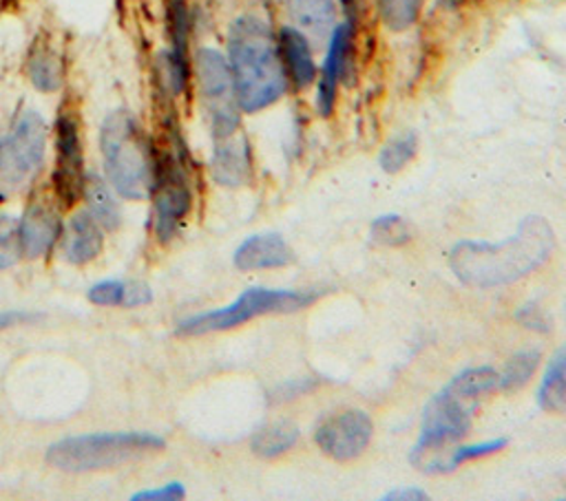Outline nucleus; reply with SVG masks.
<instances>
[{"label": "nucleus", "instance_id": "nucleus-29", "mask_svg": "<svg viewBox=\"0 0 566 501\" xmlns=\"http://www.w3.org/2000/svg\"><path fill=\"white\" fill-rule=\"evenodd\" d=\"M19 254V228L0 224V267H8L14 263Z\"/></svg>", "mask_w": 566, "mask_h": 501}, {"label": "nucleus", "instance_id": "nucleus-22", "mask_svg": "<svg viewBox=\"0 0 566 501\" xmlns=\"http://www.w3.org/2000/svg\"><path fill=\"white\" fill-rule=\"evenodd\" d=\"M293 19L317 36L326 34L334 23V0H286Z\"/></svg>", "mask_w": 566, "mask_h": 501}, {"label": "nucleus", "instance_id": "nucleus-24", "mask_svg": "<svg viewBox=\"0 0 566 501\" xmlns=\"http://www.w3.org/2000/svg\"><path fill=\"white\" fill-rule=\"evenodd\" d=\"M30 77L40 91H54L62 82V64L49 49H38L30 60Z\"/></svg>", "mask_w": 566, "mask_h": 501}, {"label": "nucleus", "instance_id": "nucleus-10", "mask_svg": "<svg viewBox=\"0 0 566 501\" xmlns=\"http://www.w3.org/2000/svg\"><path fill=\"white\" fill-rule=\"evenodd\" d=\"M372 433L374 427L369 416L352 409L323 422L315 433V442L328 457L337 462H352L369 446Z\"/></svg>", "mask_w": 566, "mask_h": 501}, {"label": "nucleus", "instance_id": "nucleus-7", "mask_svg": "<svg viewBox=\"0 0 566 501\" xmlns=\"http://www.w3.org/2000/svg\"><path fill=\"white\" fill-rule=\"evenodd\" d=\"M47 148V127L40 116L23 114L0 140V190L16 192L40 170Z\"/></svg>", "mask_w": 566, "mask_h": 501}, {"label": "nucleus", "instance_id": "nucleus-32", "mask_svg": "<svg viewBox=\"0 0 566 501\" xmlns=\"http://www.w3.org/2000/svg\"><path fill=\"white\" fill-rule=\"evenodd\" d=\"M34 319H36L34 314H25V312H0V332L23 323H32Z\"/></svg>", "mask_w": 566, "mask_h": 501}, {"label": "nucleus", "instance_id": "nucleus-4", "mask_svg": "<svg viewBox=\"0 0 566 501\" xmlns=\"http://www.w3.org/2000/svg\"><path fill=\"white\" fill-rule=\"evenodd\" d=\"M101 144L107 177L122 196L146 199L153 194L157 164L140 124L131 114H111L103 124Z\"/></svg>", "mask_w": 566, "mask_h": 501}, {"label": "nucleus", "instance_id": "nucleus-16", "mask_svg": "<svg viewBox=\"0 0 566 501\" xmlns=\"http://www.w3.org/2000/svg\"><path fill=\"white\" fill-rule=\"evenodd\" d=\"M62 250H64L67 261H71L75 265H82V263L96 259L103 252L101 224L89 213H78L64 230Z\"/></svg>", "mask_w": 566, "mask_h": 501}, {"label": "nucleus", "instance_id": "nucleus-27", "mask_svg": "<svg viewBox=\"0 0 566 501\" xmlns=\"http://www.w3.org/2000/svg\"><path fill=\"white\" fill-rule=\"evenodd\" d=\"M416 148H418V142H416V135H403V138H397L392 140L390 144H386V148L381 151L379 155V164L381 168L388 172V175H394L399 170H403L416 155Z\"/></svg>", "mask_w": 566, "mask_h": 501}, {"label": "nucleus", "instance_id": "nucleus-1", "mask_svg": "<svg viewBox=\"0 0 566 501\" xmlns=\"http://www.w3.org/2000/svg\"><path fill=\"white\" fill-rule=\"evenodd\" d=\"M555 232L542 217H527L518 232L500 243L460 241L449 252L451 272L471 287L511 285L542 267L555 250Z\"/></svg>", "mask_w": 566, "mask_h": 501}, {"label": "nucleus", "instance_id": "nucleus-31", "mask_svg": "<svg viewBox=\"0 0 566 501\" xmlns=\"http://www.w3.org/2000/svg\"><path fill=\"white\" fill-rule=\"evenodd\" d=\"M184 494H186V488L181 484L173 481V484H166L155 490H140L131 499L133 501H175V499H184Z\"/></svg>", "mask_w": 566, "mask_h": 501}, {"label": "nucleus", "instance_id": "nucleus-23", "mask_svg": "<svg viewBox=\"0 0 566 501\" xmlns=\"http://www.w3.org/2000/svg\"><path fill=\"white\" fill-rule=\"evenodd\" d=\"M540 365V351L538 349H524V351H518L514 358H509V362L505 365V371L500 375V382H498V389L505 391V393H511V391H518L520 386H524L535 369Z\"/></svg>", "mask_w": 566, "mask_h": 501}, {"label": "nucleus", "instance_id": "nucleus-13", "mask_svg": "<svg viewBox=\"0 0 566 501\" xmlns=\"http://www.w3.org/2000/svg\"><path fill=\"white\" fill-rule=\"evenodd\" d=\"M293 261L288 243L276 232H263L248 237L235 252V265L244 272L255 270H274Z\"/></svg>", "mask_w": 566, "mask_h": 501}, {"label": "nucleus", "instance_id": "nucleus-18", "mask_svg": "<svg viewBox=\"0 0 566 501\" xmlns=\"http://www.w3.org/2000/svg\"><path fill=\"white\" fill-rule=\"evenodd\" d=\"M89 300L103 308H140L153 300V289L142 281H101L89 289Z\"/></svg>", "mask_w": 566, "mask_h": 501}, {"label": "nucleus", "instance_id": "nucleus-2", "mask_svg": "<svg viewBox=\"0 0 566 501\" xmlns=\"http://www.w3.org/2000/svg\"><path fill=\"white\" fill-rule=\"evenodd\" d=\"M500 373L492 367L464 369L443 386L425 409L423 431L412 451V464L425 473H436L438 453L467 438L476 411L485 399L498 391Z\"/></svg>", "mask_w": 566, "mask_h": 501}, {"label": "nucleus", "instance_id": "nucleus-30", "mask_svg": "<svg viewBox=\"0 0 566 501\" xmlns=\"http://www.w3.org/2000/svg\"><path fill=\"white\" fill-rule=\"evenodd\" d=\"M516 321L520 325H524L527 330H533V332H549L551 325H549V319L544 317V312L535 306V303H527L524 308H520L516 312Z\"/></svg>", "mask_w": 566, "mask_h": 501}, {"label": "nucleus", "instance_id": "nucleus-12", "mask_svg": "<svg viewBox=\"0 0 566 501\" xmlns=\"http://www.w3.org/2000/svg\"><path fill=\"white\" fill-rule=\"evenodd\" d=\"M352 38H354V21L339 25L330 38L328 56H326V62L321 69V80H319V95H317V105H319L321 116H330L334 109L337 88L345 75L347 60L352 53Z\"/></svg>", "mask_w": 566, "mask_h": 501}, {"label": "nucleus", "instance_id": "nucleus-11", "mask_svg": "<svg viewBox=\"0 0 566 501\" xmlns=\"http://www.w3.org/2000/svg\"><path fill=\"white\" fill-rule=\"evenodd\" d=\"M56 172L54 186L58 196L64 204H75V199L84 190V168H82V146L78 122L71 114H62L58 118L56 131Z\"/></svg>", "mask_w": 566, "mask_h": 501}, {"label": "nucleus", "instance_id": "nucleus-3", "mask_svg": "<svg viewBox=\"0 0 566 501\" xmlns=\"http://www.w3.org/2000/svg\"><path fill=\"white\" fill-rule=\"evenodd\" d=\"M228 64L239 109L246 114L274 105L288 88L279 43L261 19L241 16L233 23L228 36Z\"/></svg>", "mask_w": 566, "mask_h": 501}, {"label": "nucleus", "instance_id": "nucleus-9", "mask_svg": "<svg viewBox=\"0 0 566 501\" xmlns=\"http://www.w3.org/2000/svg\"><path fill=\"white\" fill-rule=\"evenodd\" d=\"M155 206H153V230L160 243H168L184 217L191 211V190L186 186V175L175 157L157 166L155 177Z\"/></svg>", "mask_w": 566, "mask_h": 501}, {"label": "nucleus", "instance_id": "nucleus-33", "mask_svg": "<svg viewBox=\"0 0 566 501\" xmlns=\"http://www.w3.org/2000/svg\"><path fill=\"white\" fill-rule=\"evenodd\" d=\"M427 494L423 492V490H418V488H405V490H392V492H388V494H384V499L386 501H397V499H412V501H416V499H425Z\"/></svg>", "mask_w": 566, "mask_h": 501}, {"label": "nucleus", "instance_id": "nucleus-26", "mask_svg": "<svg viewBox=\"0 0 566 501\" xmlns=\"http://www.w3.org/2000/svg\"><path fill=\"white\" fill-rule=\"evenodd\" d=\"M421 8L423 0H379L381 19L394 32L412 27L421 14Z\"/></svg>", "mask_w": 566, "mask_h": 501}, {"label": "nucleus", "instance_id": "nucleus-21", "mask_svg": "<svg viewBox=\"0 0 566 501\" xmlns=\"http://www.w3.org/2000/svg\"><path fill=\"white\" fill-rule=\"evenodd\" d=\"M297 440H299L297 425L286 422V420L272 422L255 433L252 451L263 460H272V457H279L283 453H288L291 449H295Z\"/></svg>", "mask_w": 566, "mask_h": 501}, {"label": "nucleus", "instance_id": "nucleus-19", "mask_svg": "<svg viewBox=\"0 0 566 501\" xmlns=\"http://www.w3.org/2000/svg\"><path fill=\"white\" fill-rule=\"evenodd\" d=\"M538 403L549 414L566 411V345L553 354L544 371V378L538 391Z\"/></svg>", "mask_w": 566, "mask_h": 501}, {"label": "nucleus", "instance_id": "nucleus-8", "mask_svg": "<svg viewBox=\"0 0 566 501\" xmlns=\"http://www.w3.org/2000/svg\"><path fill=\"white\" fill-rule=\"evenodd\" d=\"M196 67L213 135L217 140L235 135L239 127V103L228 60L215 49H202Z\"/></svg>", "mask_w": 566, "mask_h": 501}, {"label": "nucleus", "instance_id": "nucleus-5", "mask_svg": "<svg viewBox=\"0 0 566 501\" xmlns=\"http://www.w3.org/2000/svg\"><path fill=\"white\" fill-rule=\"evenodd\" d=\"M162 449L164 440L153 433H93L51 444L47 462L64 473H91L142 460Z\"/></svg>", "mask_w": 566, "mask_h": 501}, {"label": "nucleus", "instance_id": "nucleus-15", "mask_svg": "<svg viewBox=\"0 0 566 501\" xmlns=\"http://www.w3.org/2000/svg\"><path fill=\"white\" fill-rule=\"evenodd\" d=\"M279 53L286 67V73L291 75L293 84L297 88H306L317 77V64L313 60V49L308 38L295 29V27H283L279 34Z\"/></svg>", "mask_w": 566, "mask_h": 501}, {"label": "nucleus", "instance_id": "nucleus-14", "mask_svg": "<svg viewBox=\"0 0 566 501\" xmlns=\"http://www.w3.org/2000/svg\"><path fill=\"white\" fill-rule=\"evenodd\" d=\"M60 235V222L47 206H32L19 224V250L38 259L51 250Z\"/></svg>", "mask_w": 566, "mask_h": 501}, {"label": "nucleus", "instance_id": "nucleus-20", "mask_svg": "<svg viewBox=\"0 0 566 501\" xmlns=\"http://www.w3.org/2000/svg\"><path fill=\"white\" fill-rule=\"evenodd\" d=\"M84 196H86V206H89V215L96 219L101 226H105L107 230H116L122 222L120 217V208L116 204L114 194L109 192L107 183L96 177V175H89L84 179Z\"/></svg>", "mask_w": 566, "mask_h": 501}, {"label": "nucleus", "instance_id": "nucleus-28", "mask_svg": "<svg viewBox=\"0 0 566 501\" xmlns=\"http://www.w3.org/2000/svg\"><path fill=\"white\" fill-rule=\"evenodd\" d=\"M505 446H507V440H505V438H496V440H487V442H479V444L460 446V449H456V453L445 462V470L449 473V470L458 468V466L464 464V462H471V460H479V457H487V455L500 453Z\"/></svg>", "mask_w": 566, "mask_h": 501}, {"label": "nucleus", "instance_id": "nucleus-6", "mask_svg": "<svg viewBox=\"0 0 566 501\" xmlns=\"http://www.w3.org/2000/svg\"><path fill=\"white\" fill-rule=\"evenodd\" d=\"M317 294L308 291H293V289H266V287H250L246 289L235 303L213 310L207 314H198L186 319L177 325L179 336H204L211 332H226L239 327L257 317L263 314H288L304 310L310 306Z\"/></svg>", "mask_w": 566, "mask_h": 501}, {"label": "nucleus", "instance_id": "nucleus-25", "mask_svg": "<svg viewBox=\"0 0 566 501\" xmlns=\"http://www.w3.org/2000/svg\"><path fill=\"white\" fill-rule=\"evenodd\" d=\"M410 224L399 215H384L372 224V241L384 248H399L412 241Z\"/></svg>", "mask_w": 566, "mask_h": 501}, {"label": "nucleus", "instance_id": "nucleus-17", "mask_svg": "<svg viewBox=\"0 0 566 501\" xmlns=\"http://www.w3.org/2000/svg\"><path fill=\"white\" fill-rule=\"evenodd\" d=\"M213 177L222 186H244L250 179V153L244 140L224 138L217 140V148L211 162Z\"/></svg>", "mask_w": 566, "mask_h": 501}]
</instances>
